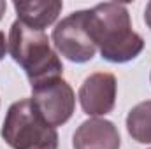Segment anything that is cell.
Segmentation results:
<instances>
[{
	"instance_id": "6da1fadb",
	"label": "cell",
	"mask_w": 151,
	"mask_h": 149,
	"mask_svg": "<svg viewBox=\"0 0 151 149\" xmlns=\"http://www.w3.org/2000/svg\"><path fill=\"white\" fill-rule=\"evenodd\" d=\"M88 30L102 60L109 63H128L144 49V39L132 30L125 4L106 2L88 9Z\"/></svg>"
},
{
	"instance_id": "7a4b0ae2",
	"label": "cell",
	"mask_w": 151,
	"mask_h": 149,
	"mask_svg": "<svg viewBox=\"0 0 151 149\" xmlns=\"http://www.w3.org/2000/svg\"><path fill=\"white\" fill-rule=\"evenodd\" d=\"M7 47L12 60L25 70L30 86L58 79L63 74V65L58 54L51 49L44 32L35 30L16 19L11 25Z\"/></svg>"
},
{
	"instance_id": "3957f363",
	"label": "cell",
	"mask_w": 151,
	"mask_h": 149,
	"mask_svg": "<svg viewBox=\"0 0 151 149\" xmlns=\"http://www.w3.org/2000/svg\"><path fill=\"white\" fill-rule=\"evenodd\" d=\"M0 135L12 149H58L56 128L44 121L30 98L9 107Z\"/></svg>"
},
{
	"instance_id": "277c9868",
	"label": "cell",
	"mask_w": 151,
	"mask_h": 149,
	"mask_svg": "<svg viewBox=\"0 0 151 149\" xmlns=\"http://www.w3.org/2000/svg\"><path fill=\"white\" fill-rule=\"evenodd\" d=\"M51 39L56 51L72 63H86L97 53V46L88 30V9L76 11L58 21Z\"/></svg>"
},
{
	"instance_id": "5b68a950",
	"label": "cell",
	"mask_w": 151,
	"mask_h": 149,
	"mask_svg": "<svg viewBox=\"0 0 151 149\" xmlns=\"http://www.w3.org/2000/svg\"><path fill=\"white\" fill-rule=\"evenodd\" d=\"M32 104L53 128L65 125L76 111V93L63 79H51L32 88Z\"/></svg>"
},
{
	"instance_id": "8992f818",
	"label": "cell",
	"mask_w": 151,
	"mask_h": 149,
	"mask_svg": "<svg viewBox=\"0 0 151 149\" xmlns=\"http://www.w3.org/2000/svg\"><path fill=\"white\" fill-rule=\"evenodd\" d=\"M116 93H118L116 77L109 72H95L83 81L77 98L84 114L97 117V116H106L114 109Z\"/></svg>"
},
{
	"instance_id": "52a82bcc",
	"label": "cell",
	"mask_w": 151,
	"mask_h": 149,
	"mask_svg": "<svg viewBox=\"0 0 151 149\" xmlns=\"http://www.w3.org/2000/svg\"><path fill=\"white\" fill-rule=\"evenodd\" d=\"M121 137L113 121L90 117L83 121L72 137L74 149H119Z\"/></svg>"
},
{
	"instance_id": "ba28073f",
	"label": "cell",
	"mask_w": 151,
	"mask_h": 149,
	"mask_svg": "<svg viewBox=\"0 0 151 149\" xmlns=\"http://www.w3.org/2000/svg\"><path fill=\"white\" fill-rule=\"evenodd\" d=\"M63 4L60 0H30V2H14V11L18 19L30 28L44 32V28L51 27L60 12Z\"/></svg>"
},
{
	"instance_id": "9c48e42d",
	"label": "cell",
	"mask_w": 151,
	"mask_h": 149,
	"mask_svg": "<svg viewBox=\"0 0 151 149\" xmlns=\"http://www.w3.org/2000/svg\"><path fill=\"white\" fill-rule=\"evenodd\" d=\"M127 132L139 144H151V100L132 107L127 116Z\"/></svg>"
},
{
	"instance_id": "30bf717a",
	"label": "cell",
	"mask_w": 151,
	"mask_h": 149,
	"mask_svg": "<svg viewBox=\"0 0 151 149\" xmlns=\"http://www.w3.org/2000/svg\"><path fill=\"white\" fill-rule=\"evenodd\" d=\"M9 51V47H7V40H5V34L4 32H0V62L5 58V53Z\"/></svg>"
},
{
	"instance_id": "8fae6325",
	"label": "cell",
	"mask_w": 151,
	"mask_h": 149,
	"mask_svg": "<svg viewBox=\"0 0 151 149\" xmlns=\"http://www.w3.org/2000/svg\"><path fill=\"white\" fill-rule=\"evenodd\" d=\"M144 21H146L148 28L151 30V2H148V5H146V9H144Z\"/></svg>"
},
{
	"instance_id": "7c38bea8",
	"label": "cell",
	"mask_w": 151,
	"mask_h": 149,
	"mask_svg": "<svg viewBox=\"0 0 151 149\" xmlns=\"http://www.w3.org/2000/svg\"><path fill=\"white\" fill-rule=\"evenodd\" d=\"M5 9H7V4H5L4 0H0V19L4 18V14H5Z\"/></svg>"
},
{
	"instance_id": "4fadbf2b",
	"label": "cell",
	"mask_w": 151,
	"mask_h": 149,
	"mask_svg": "<svg viewBox=\"0 0 151 149\" xmlns=\"http://www.w3.org/2000/svg\"><path fill=\"white\" fill-rule=\"evenodd\" d=\"M150 81H151V75H150Z\"/></svg>"
}]
</instances>
